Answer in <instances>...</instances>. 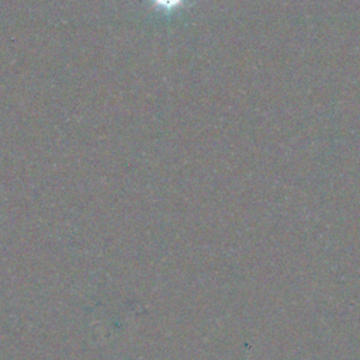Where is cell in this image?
I'll return each instance as SVG.
<instances>
[{"instance_id": "6da1fadb", "label": "cell", "mask_w": 360, "mask_h": 360, "mask_svg": "<svg viewBox=\"0 0 360 360\" xmlns=\"http://www.w3.org/2000/svg\"><path fill=\"white\" fill-rule=\"evenodd\" d=\"M150 3L160 10L172 11V10H176L177 7H180L184 3V0H150Z\"/></svg>"}]
</instances>
